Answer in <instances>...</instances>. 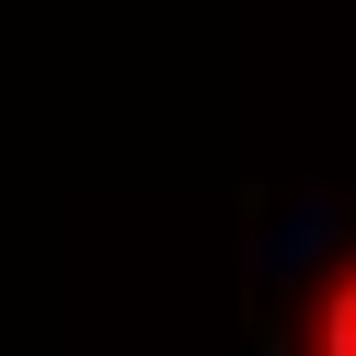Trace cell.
Segmentation results:
<instances>
[{
	"label": "cell",
	"instance_id": "6da1fadb",
	"mask_svg": "<svg viewBox=\"0 0 356 356\" xmlns=\"http://www.w3.org/2000/svg\"><path fill=\"white\" fill-rule=\"evenodd\" d=\"M264 356H356V230H333L322 253L287 276L276 345H264Z\"/></svg>",
	"mask_w": 356,
	"mask_h": 356
}]
</instances>
